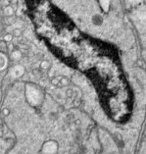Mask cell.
<instances>
[{
	"instance_id": "cell-3",
	"label": "cell",
	"mask_w": 146,
	"mask_h": 154,
	"mask_svg": "<svg viewBox=\"0 0 146 154\" xmlns=\"http://www.w3.org/2000/svg\"><path fill=\"white\" fill-rule=\"evenodd\" d=\"M21 56H22V54L19 50H14L11 52V57H12L13 60H19L21 58Z\"/></svg>"
},
{
	"instance_id": "cell-6",
	"label": "cell",
	"mask_w": 146,
	"mask_h": 154,
	"mask_svg": "<svg viewBox=\"0 0 146 154\" xmlns=\"http://www.w3.org/2000/svg\"><path fill=\"white\" fill-rule=\"evenodd\" d=\"M2 31V26H1V24H0V32Z\"/></svg>"
},
{
	"instance_id": "cell-5",
	"label": "cell",
	"mask_w": 146,
	"mask_h": 154,
	"mask_svg": "<svg viewBox=\"0 0 146 154\" xmlns=\"http://www.w3.org/2000/svg\"><path fill=\"white\" fill-rule=\"evenodd\" d=\"M3 39H4L5 41H10V40H12V35H4V37H3Z\"/></svg>"
},
{
	"instance_id": "cell-4",
	"label": "cell",
	"mask_w": 146,
	"mask_h": 154,
	"mask_svg": "<svg viewBox=\"0 0 146 154\" xmlns=\"http://www.w3.org/2000/svg\"><path fill=\"white\" fill-rule=\"evenodd\" d=\"M5 14L7 15V16H12L13 15V8L11 6L7 7V8L5 9Z\"/></svg>"
},
{
	"instance_id": "cell-2",
	"label": "cell",
	"mask_w": 146,
	"mask_h": 154,
	"mask_svg": "<svg viewBox=\"0 0 146 154\" xmlns=\"http://www.w3.org/2000/svg\"><path fill=\"white\" fill-rule=\"evenodd\" d=\"M7 65V58L3 53H0V71L3 70Z\"/></svg>"
},
{
	"instance_id": "cell-1",
	"label": "cell",
	"mask_w": 146,
	"mask_h": 154,
	"mask_svg": "<svg viewBox=\"0 0 146 154\" xmlns=\"http://www.w3.org/2000/svg\"><path fill=\"white\" fill-rule=\"evenodd\" d=\"M98 2H99L100 8L105 13H107L110 9V0H98Z\"/></svg>"
}]
</instances>
